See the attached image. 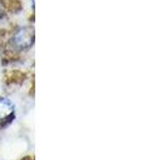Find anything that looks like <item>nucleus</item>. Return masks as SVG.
Instances as JSON below:
<instances>
[{"instance_id": "f257e3e1", "label": "nucleus", "mask_w": 142, "mask_h": 160, "mask_svg": "<svg viewBox=\"0 0 142 160\" xmlns=\"http://www.w3.org/2000/svg\"><path fill=\"white\" fill-rule=\"evenodd\" d=\"M34 41V32L31 28H23L14 34L12 44L17 49H26L29 48Z\"/></svg>"}, {"instance_id": "20e7f679", "label": "nucleus", "mask_w": 142, "mask_h": 160, "mask_svg": "<svg viewBox=\"0 0 142 160\" xmlns=\"http://www.w3.org/2000/svg\"><path fill=\"white\" fill-rule=\"evenodd\" d=\"M0 1L8 11L12 13H16L22 9V3L19 0H0Z\"/></svg>"}, {"instance_id": "f03ea898", "label": "nucleus", "mask_w": 142, "mask_h": 160, "mask_svg": "<svg viewBox=\"0 0 142 160\" xmlns=\"http://www.w3.org/2000/svg\"><path fill=\"white\" fill-rule=\"evenodd\" d=\"M14 114V106L10 100L0 98V121L10 120Z\"/></svg>"}, {"instance_id": "7ed1b4c3", "label": "nucleus", "mask_w": 142, "mask_h": 160, "mask_svg": "<svg viewBox=\"0 0 142 160\" xmlns=\"http://www.w3.org/2000/svg\"><path fill=\"white\" fill-rule=\"evenodd\" d=\"M26 73L20 71H11L4 76V82L7 84H19L26 79Z\"/></svg>"}, {"instance_id": "423d86ee", "label": "nucleus", "mask_w": 142, "mask_h": 160, "mask_svg": "<svg viewBox=\"0 0 142 160\" xmlns=\"http://www.w3.org/2000/svg\"><path fill=\"white\" fill-rule=\"evenodd\" d=\"M0 15H1V9H0Z\"/></svg>"}, {"instance_id": "39448f33", "label": "nucleus", "mask_w": 142, "mask_h": 160, "mask_svg": "<svg viewBox=\"0 0 142 160\" xmlns=\"http://www.w3.org/2000/svg\"><path fill=\"white\" fill-rule=\"evenodd\" d=\"M20 160H33V159L31 158L30 156H27V157H25V158H23V159H20Z\"/></svg>"}]
</instances>
